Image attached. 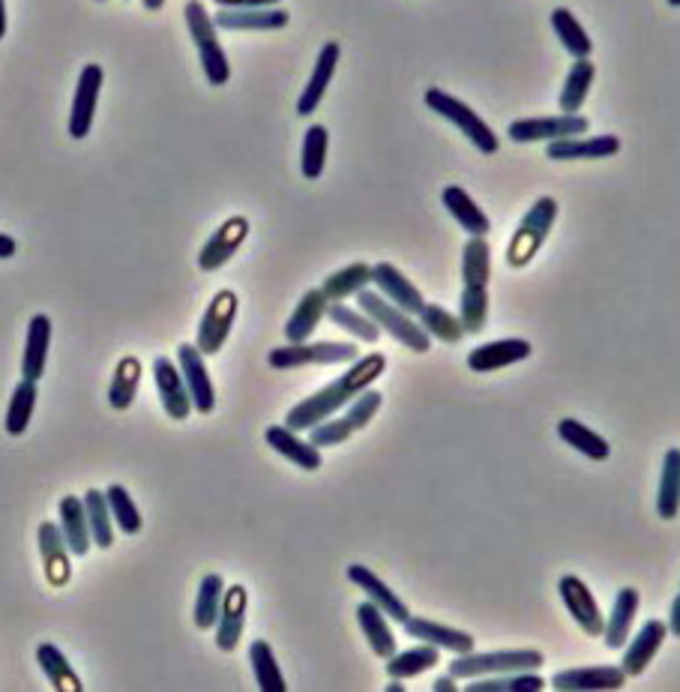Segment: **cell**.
Wrapping results in <instances>:
<instances>
[{
  "mask_svg": "<svg viewBox=\"0 0 680 692\" xmlns=\"http://www.w3.org/2000/svg\"><path fill=\"white\" fill-rule=\"evenodd\" d=\"M387 369V357L383 354H366L351 363V369L342 372L336 381H330L324 390L312 393L310 399L298 402L294 408L285 414V426L294 432H310L312 426L330 420L336 411L348 408L351 399H357L363 390H369V383L381 378V372Z\"/></svg>",
  "mask_w": 680,
  "mask_h": 692,
  "instance_id": "6da1fadb",
  "label": "cell"
},
{
  "mask_svg": "<svg viewBox=\"0 0 680 692\" xmlns=\"http://www.w3.org/2000/svg\"><path fill=\"white\" fill-rule=\"evenodd\" d=\"M489 279H492V252L486 237H470L462 249V297L458 322L465 334H480L489 322Z\"/></svg>",
  "mask_w": 680,
  "mask_h": 692,
  "instance_id": "7a4b0ae2",
  "label": "cell"
},
{
  "mask_svg": "<svg viewBox=\"0 0 680 692\" xmlns=\"http://www.w3.org/2000/svg\"><path fill=\"white\" fill-rule=\"evenodd\" d=\"M184 18L186 27H189V37H192L196 49H199L204 78H207L213 87L228 85V78H231V63L225 58L223 42H219V27L213 22V15L207 13L204 0H186Z\"/></svg>",
  "mask_w": 680,
  "mask_h": 692,
  "instance_id": "3957f363",
  "label": "cell"
},
{
  "mask_svg": "<svg viewBox=\"0 0 680 692\" xmlns=\"http://www.w3.org/2000/svg\"><path fill=\"white\" fill-rule=\"evenodd\" d=\"M557 213H561V207H557V201L552 196L537 198L531 207H528V213L521 216L519 228L509 237L507 264L513 270L528 267L533 255L543 249V243L549 240V235H552V228L557 223Z\"/></svg>",
  "mask_w": 680,
  "mask_h": 692,
  "instance_id": "277c9868",
  "label": "cell"
},
{
  "mask_svg": "<svg viewBox=\"0 0 680 692\" xmlns=\"http://www.w3.org/2000/svg\"><path fill=\"white\" fill-rule=\"evenodd\" d=\"M423 102H426V109H429V112H435L438 117H444L446 124L456 126L458 133L468 138L470 144L480 150V153H486V156L498 153L501 141H498L495 129L486 124L474 109H468L462 99H456L453 93H446V90H441V87H429V90L423 93Z\"/></svg>",
  "mask_w": 680,
  "mask_h": 692,
  "instance_id": "5b68a950",
  "label": "cell"
},
{
  "mask_svg": "<svg viewBox=\"0 0 680 692\" xmlns=\"http://www.w3.org/2000/svg\"><path fill=\"white\" fill-rule=\"evenodd\" d=\"M543 666V654L533 647H519V651H489V654H456L450 663V675L456 680L492 678V675H516V671H537Z\"/></svg>",
  "mask_w": 680,
  "mask_h": 692,
  "instance_id": "8992f818",
  "label": "cell"
},
{
  "mask_svg": "<svg viewBox=\"0 0 680 692\" xmlns=\"http://www.w3.org/2000/svg\"><path fill=\"white\" fill-rule=\"evenodd\" d=\"M357 310L366 312L372 322L381 327L383 334H390L396 342L411 348V351L426 354V351L432 348V336L423 330L420 322H414L408 312L393 306V303H390L383 294H378V291H369V288H366V291H360Z\"/></svg>",
  "mask_w": 680,
  "mask_h": 692,
  "instance_id": "52a82bcc",
  "label": "cell"
},
{
  "mask_svg": "<svg viewBox=\"0 0 680 692\" xmlns=\"http://www.w3.org/2000/svg\"><path fill=\"white\" fill-rule=\"evenodd\" d=\"M360 357L357 345L351 342H288L267 354L270 369H300V366H336L354 363Z\"/></svg>",
  "mask_w": 680,
  "mask_h": 692,
  "instance_id": "ba28073f",
  "label": "cell"
},
{
  "mask_svg": "<svg viewBox=\"0 0 680 692\" xmlns=\"http://www.w3.org/2000/svg\"><path fill=\"white\" fill-rule=\"evenodd\" d=\"M591 121L584 114H549V117H521L507 126L513 144H533V141H561V138L588 136Z\"/></svg>",
  "mask_w": 680,
  "mask_h": 692,
  "instance_id": "9c48e42d",
  "label": "cell"
},
{
  "mask_svg": "<svg viewBox=\"0 0 680 692\" xmlns=\"http://www.w3.org/2000/svg\"><path fill=\"white\" fill-rule=\"evenodd\" d=\"M237 318V294L235 291H219L213 297L211 306L204 312V318L199 324V336H196V348H199L204 357H213L219 354L231 336V327H235Z\"/></svg>",
  "mask_w": 680,
  "mask_h": 692,
  "instance_id": "30bf717a",
  "label": "cell"
},
{
  "mask_svg": "<svg viewBox=\"0 0 680 692\" xmlns=\"http://www.w3.org/2000/svg\"><path fill=\"white\" fill-rule=\"evenodd\" d=\"M102 93V66L100 63H87L78 85H75L73 97V112H70V138L85 141L93 129V117H97V105H100Z\"/></svg>",
  "mask_w": 680,
  "mask_h": 692,
  "instance_id": "8fae6325",
  "label": "cell"
},
{
  "mask_svg": "<svg viewBox=\"0 0 680 692\" xmlns=\"http://www.w3.org/2000/svg\"><path fill=\"white\" fill-rule=\"evenodd\" d=\"M153 381H156V390H160V402L165 414L172 420H186L189 411H196L192 405V395H189V387L184 381V372L180 366L168 357L153 360Z\"/></svg>",
  "mask_w": 680,
  "mask_h": 692,
  "instance_id": "7c38bea8",
  "label": "cell"
},
{
  "mask_svg": "<svg viewBox=\"0 0 680 692\" xmlns=\"http://www.w3.org/2000/svg\"><path fill=\"white\" fill-rule=\"evenodd\" d=\"M557 593H561L564 606H567V612L572 615V620L579 624L581 630L588 632V636H603V630H606V618H603V612L596 606L591 588H588L579 576H564V579L557 581Z\"/></svg>",
  "mask_w": 680,
  "mask_h": 692,
  "instance_id": "4fadbf2b",
  "label": "cell"
},
{
  "mask_svg": "<svg viewBox=\"0 0 680 692\" xmlns=\"http://www.w3.org/2000/svg\"><path fill=\"white\" fill-rule=\"evenodd\" d=\"M372 285L378 288V294L387 297L393 306L405 310L408 315H420L423 306H426L420 288L411 282L408 276L399 270L396 264H390V261L372 264Z\"/></svg>",
  "mask_w": 680,
  "mask_h": 692,
  "instance_id": "5bb4252c",
  "label": "cell"
},
{
  "mask_svg": "<svg viewBox=\"0 0 680 692\" xmlns=\"http://www.w3.org/2000/svg\"><path fill=\"white\" fill-rule=\"evenodd\" d=\"M177 366L184 372V381L189 387L196 411L199 414H213V408H216V390H213V378L211 372H207V363H204V354L196 348V342L177 348Z\"/></svg>",
  "mask_w": 680,
  "mask_h": 692,
  "instance_id": "9a60e30c",
  "label": "cell"
},
{
  "mask_svg": "<svg viewBox=\"0 0 680 692\" xmlns=\"http://www.w3.org/2000/svg\"><path fill=\"white\" fill-rule=\"evenodd\" d=\"M249 237V223L243 219V216H231L228 223H223L216 231H213V237L201 247L199 252V267L204 273H213V270H219V267H225L228 261L235 259L237 255V249L243 247V240Z\"/></svg>",
  "mask_w": 680,
  "mask_h": 692,
  "instance_id": "2e32d148",
  "label": "cell"
},
{
  "mask_svg": "<svg viewBox=\"0 0 680 692\" xmlns=\"http://www.w3.org/2000/svg\"><path fill=\"white\" fill-rule=\"evenodd\" d=\"M627 683V671L620 666H581L557 671L552 687L561 692H606L620 690Z\"/></svg>",
  "mask_w": 680,
  "mask_h": 692,
  "instance_id": "e0dca14e",
  "label": "cell"
},
{
  "mask_svg": "<svg viewBox=\"0 0 680 692\" xmlns=\"http://www.w3.org/2000/svg\"><path fill=\"white\" fill-rule=\"evenodd\" d=\"M620 153L618 136H572L561 141H549L545 156L552 162H579V160H606Z\"/></svg>",
  "mask_w": 680,
  "mask_h": 692,
  "instance_id": "ac0fdd59",
  "label": "cell"
},
{
  "mask_svg": "<svg viewBox=\"0 0 680 692\" xmlns=\"http://www.w3.org/2000/svg\"><path fill=\"white\" fill-rule=\"evenodd\" d=\"M339 58H342V49L339 42H324L322 51H318V61H315V70H312L310 81L303 87V93L298 99V114L300 117H312L322 105L327 87L333 81L336 66H339Z\"/></svg>",
  "mask_w": 680,
  "mask_h": 692,
  "instance_id": "d6986e66",
  "label": "cell"
},
{
  "mask_svg": "<svg viewBox=\"0 0 680 692\" xmlns=\"http://www.w3.org/2000/svg\"><path fill=\"white\" fill-rule=\"evenodd\" d=\"M668 624L663 620H647L642 630L635 632V639L630 644H624V659H620V668L627 671V678H639L647 671V666L654 663V656L659 654V647L666 642Z\"/></svg>",
  "mask_w": 680,
  "mask_h": 692,
  "instance_id": "ffe728a7",
  "label": "cell"
},
{
  "mask_svg": "<svg viewBox=\"0 0 680 692\" xmlns=\"http://www.w3.org/2000/svg\"><path fill=\"white\" fill-rule=\"evenodd\" d=\"M533 354V345L528 339L509 336V339H498V342H486V345L474 348L468 354L470 372H498L507 369L519 360H528Z\"/></svg>",
  "mask_w": 680,
  "mask_h": 692,
  "instance_id": "44dd1931",
  "label": "cell"
},
{
  "mask_svg": "<svg viewBox=\"0 0 680 692\" xmlns=\"http://www.w3.org/2000/svg\"><path fill=\"white\" fill-rule=\"evenodd\" d=\"M247 606L249 593L243 584H231L225 591L223 612L216 620V647L219 651H235L240 639H243V627H247Z\"/></svg>",
  "mask_w": 680,
  "mask_h": 692,
  "instance_id": "7402d4cb",
  "label": "cell"
},
{
  "mask_svg": "<svg viewBox=\"0 0 680 692\" xmlns=\"http://www.w3.org/2000/svg\"><path fill=\"white\" fill-rule=\"evenodd\" d=\"M39 555H42V567L51 588H63L73 576V569H70V545L63 540L61 525L54 521L39 525Z\"/></svg>",
  "mask_w": 680,
  "mask_h": 692,
  "instance_id": "603a6c76",
  "label": "cell"
},
{
  "mask_svg": "<svg viewBox=\"0 0 680 692\" xmlns=\"http://www.w3.org/2000/svg\"><path fill=\"white\" fill-rule=\"evenodd\" d=\"M348 579L354 581L360 591L366 593L372 603L381 608L383 615H387L390 620L405 624V620L411 618L405 600H399V593L390 591V588H387V584L381 581V576H375L369 567H363V564H351V567H348Z\"/></svg>",
  "mask_w": 680,
  "mask_h": 692,
  "instance_id": "cb8c5ba5",
  "label": "cell"
},
{
  "mask_svg": "<svg viewBox=\"0 0 680 692\" xmlns=\"http://www.w3.org/2000/svg\"><path fill=\"white\" fill-rule=\"evenodd\" d=\"M402 627H405V632H408L411 639H417V642H426V644H435V647H444V651H453V654H470V651L477 647L470 632L453 630V627L438 624V620L414 618V615H411V618L405 620Z\"/></svg>",
  "mask_w": 680,
  "mask_h": 692,
  "instance_id": "d4e9b609",
  "label": "cell"
},
{
  "mask_svg": "<svg viewBox=\"0 0 680 692\" xmlns=\"http://www.w3.org/2000/svg\"><path fill=\"white\" fill-rule=\"evenodd\" d=\"M330 300L324 297L322 288H312L300 297V303L291 312V318L285 324V339L288 342H310V336L318 330V324L327 318Z\"/></svg>",
  "mask_w": 680,
  "mask_h": 692,
  "instance_id": "484cf974",
  "label": "cell"
},
{
  "mask_svg": "<svg viewBox=\"0 0 680 692\" xmlns=\"http://www.w3.org/2000/svg\"><path fill=\"white\" fill-rule=\"evenodd\" d=\"M264 441L285 456L288 462H294L298 468L303 470H318L322 468V450L312 444V441H303L294 429H288V426H267V432H264Z\"/></svg>",
  "mask_w": 680,
  "mask_h": 692,
  "instance_id": "4316f807",
  "label": "cell"
},
{
  "mask_svg": "<svg viewBox=\"0 0 680 692\" xmlns=\"http://www.w3.org/2000/svg\"><path fill=\"white\" fill-rule=\"evenodd\" d=\"M441 201H444L446 213L468 231V237H489V231H492V219L486 216V211H482L480 204H477L462 186H444Z\"/></svg>",
  "mask_w": 680,
  "mask_h": 692,
  "instance_id": "83f0119b",
  "label": "cell"
},
{
  "mask_svg": "<svg viewBox=\"0 0 680 692\" xmlns=\"http://www.w3.org/2000/svg\"><path fill=\"white\" fill-rule=\"evenodd\" d=\"M219 30H282L291 22V15L282 7H264V10H219L213 15Z\"/></svg>",
  "mask_w": 680,
  "mask_h": 692,
  "instance_id": "f1b7e54d",
  "label": "cell"
},
{
  "mask_svg": "<svg viewBox=\"0 0 680 692\" xmlns=\"http://www.w3.org/2000/svg\"><path fill=\"white\" fill-rule=\"evenodd\" d=\"M51 348V318L49 315H34L27 324V342L22 354V378L37 381L46 375V360Z\"/></svg>",
  "mask_w": 680,
  "mask_h": 692,
  "instance_id": "f546056e",
  "label": "cell"
},
{
  "mask_svg": "<svg viewBox=\"0 0 680 692\" xmlns=\"http://www.w3.org/2000/svg\"><path fill=\"white\" fill-rule=\"evenodd\" d=\"M357 624L366 636V642H369L372 654L381 656V659H390L396 654V636L390 630V618L372 600L357 606Z\"/></svg>",
  "mask_w": 680,
  "mask_h": 692,
  "instance_id": "4dcf8cb0",
  "label": "cell"
},
{
  "mask_svg": "<svg viewBox=\"0 0 680 692\" xmlns=\"http://www.w3.org/2000/svg\"><path fill=\"white\" fill-rule=\"evenodd\" d=\"M61 519L63 531V540L70 545V552L73 555H87L90 552V545H93V537H90V525H87V513H85V501L81 498H73V494H66L61 501V513H58Z\"/></svg>",
  "mask_w": 680,
  "mask_h": 692,
  "instance_id": "1f68e13d",
  "label": "cell"
},
{
  "mask_svg": "<svg viewBox=\"0 0 680 692\" xmlns=\"http://www.w3.org/2000/svg\"><path fill=\"white\" fill-rule=\"evenodd\" d=\"M642 596L635 588H620L618 596H615V606H612V615L606 620V630H603V639H606V647H624L630 642L632 620L639 615V603Z\"/></svg>",
  "mask_w": 680,
  "mask_h": 692,
  "instance_id": "d6a6232c",
  "label": "cell"
},
{
  "mask_svg": "<svg viewBox=\"0 0 680 692\" xmlns=\"http://www.w3.org/2000/svg\"><path fill=\"white\" fill-rule=\"evenodd\" d=\"M596 66L591 63V58L584 61H576L569 66L567 78H564V87H561V97H557V105H561V114H581L584 102H588V93L594 87Z\"/></svg>",
  "mask_w": 680,
  "mask_h": 692,
  "instance_id": "836d02e7",
  "label": "cell"
},
{
  "mask_svg": "<svg viewBox=\"0 0 680 692\" xmlns=\"http://www.w3.org/2000/svg\"><path fill=\"white\" fill-rule=\"evenodd\" d=\"M369 285L372 264H366V261H354V264H348L342 270L330 273V276L324 279L322 291L330 303H345L348 297H357L360 291H366Z\"/></svg>",
  "mask_w": 680,
  "mask_h": 692,
  "instance_id": "e575fe53",
  "label": "cell"
},
{
  "mask_svg": "<svg viewBox=\"0 0 680 692\" xmlns=\"http://www.w3.org/2000/svg\"><path fill=\"white\" fill-rule=\"evenodd\" d=\"M656 513L659 519L671 521L680 513V450L671 446L663 458L659 492H656Z\"/></svg>",
  "mask_w": 680,
  "mask_h": 692,
  "instance_id": "d590c367",
  "label": "cell"
},
{
  "mask_svg": "<svg viewBox=\"0 0 680 692\" xmlns=\"http://www.w3.org/2000/svg\"><path fill=\"white\" fill-rule=\"evenodd\" d=\"M552 27H555V37L561 39V46L567 54H572L576 61H584V58H591V51H594V39L588 37V30L581 25L576 13H569L564 7H557L552 10Z\"/></svg>",
  "mask_w": 680,
  "mask_h": 692,
  "instance_id": "8d00e7d4",
  "label": "cell"
},
{
  "mask_svg": "<svg viewBox=\"0 0 680 692\" xmlns=\"http://www.w3.org/2000/svg\"><path fill=\"white\" fill-rule=\"evenodd\" d=\"M557 435H561V441H564V444H569L572 450H579L581 456L594 458V462H606V458L612 456V446H608L606 438H603V435H596L594 429H588L584 423L572 420V417L557 423Z\"/></svg>",
  "mask_w": 680,
  "mask_h": 692,
  "instance_id": "74e56055",
  "label": "cell"
},
{
  "mask_svg": "<svg viewBox=\"0 0 680 692\" xmlns=\"http://www.w3.org/2000/svg\"><path fill=\"white\" fill-rule=\"evenodd\" d=\"M441 663V647H435V644H426L423 642L420 647H408V651H402V654H393L387 659V675L390 678H399V680H408V678H417L423 671H429Z\"/></svg>",
  "mask_w": 680,
  "mask_h": 692,
  "instance_id": "f35d334b",
  "label": "cell"
},
{
  "mask_svg": "<svg viewBox=\"0 0 680 692\" xmlns=\"http://www.w3.org/2000/svg\"><path fill=\"white\" fill-rule=\"evenodd\" d=\"M37 663L46 671V678L54 690L61 692H81V680L70 666V659L61 654V647L51 642H42L37 647Z\"/></svg>",
  "mask_w": 680,
  "mask_h": 692,
  "instance_id": "ab89813d",
  "label": "cell"
},
{
  "mask_svg": "<svg viewBox=\"0 0 680 692\" xmlns=\"http://www.w3.org/2000/svg\"><path fill=\"white\" fill-rule=\"evenodd\" d=\"M327 318H330L336 327H342L345 334L357 336L360 342H366V345H375V342L381 339V327L372 322L366 312L354 310V306H348V303H330V306H327Z\"/></svg>",
  "mask_w": 680,
  "mask_h": 692,
  "instance_id": "60d3db41",
  "label": "cell"
},
{
  "mask_svg": "<svg viewBox=\"0 0 680 692\" xmlns=\"http://www.w3.org/2000/svg\"><path fill=\"white\" fill-rule=\"evenodd\" d=\"M81 501H85L87 525H90L93 545L109 549V545L114 543V519L112 509H109V498H105V492H100V489H90Z\"/></svg>",
  "mask_w": 680,
  "mask_h": 692,
  "instance_id": "b9f144b4",
  "label": "cell"
},
{
  "mask_svg": "<svg viewBox=\"0 0 680 692\" xmlns=\"http://www.w3.org/2000/svg\"><path fill=\"white\" fill-rule=\"evenodd\" d=\"M225 600V581L223 576H204L199 584V596H196V627L199 630H213L216 620H219V612H223Z\"/></svg>",
  "mask_w": 680,
  "mask_h": 692,
  "instance_id": "7bdbcfd3",
  "label": "cell"
},
{
  "mask_svg": "<svg viewBox=\"0 0 680 692\" xmlns=\"http://www.w3.org/2000/svg\"><path fill=\"white\" fill-rule=\"evenodd\" d=\"M138 383H141V363L136 357H124L114 369L112 387H109V405L114 411L133 408L138 395Z\"/></svg>",
  "mask_w": 680,
  "mask_h": 692,
  "instance_id": "ee69618b",
  "label": "cell"
},
{
  "mask_svg": "<svg viewBox=\"0 0 680 692\" xmlns=\"http://www.w3.org/2000/svg\"><path fill=\"white\" fill-rule=\"evenodd\" d=\"M249 663H252V671H255V683H259L261 692H285V678L279 671V663L273 656V647L264 639H255L249 644Z\"/></svg>",
  "mask_w": 680,
  "mask_h": 692,
  "instance_id": "f6af8a7d",
  "label": "cell"
},
{
  "mask_svg": "<svg viewBox=\"0 0 680 692\" xmlns=\"http://www.w3.org/2000/svg\"><path fill=\"white\" fill-rule=\"evenodd\" d=\"M327 150H330V133L327 126L312 124L303 136V153H300V172L306 180H318L327 165Z\"/></svg>",
  "mask_w": 680,
  "mask_h": 692,
  "instance_id": "bcb514c9",
  "label": "cell"
},
{
  "mask_svg": "<svg viewBox=\"0 0 680 692\" xmlns=\"http://www.w3.org/2000/svg\"><path fill=\"white\" fill-rule=\"evenodd\" d=\"M37 381H27L22 378V383L15 387L13 399H10V408H7V432L18 438L22 432H27L30 426V417H34V408H37Z\"/></svg>",
  "mask_w": 680,
  "mask_h": 692,
  "instance_id": "7dc6e473",
  "label": "cell"
},
{
  "mask_svg": "<svg viewBox=\"0 0 680 692\" xmlns=\"http://www.w3.org/2000/svg\"><path fill=\"white\" fill-rule=\"evenodd\" d=\"M417 318H420V327L426 334L432 336V339H441L446 345H456L458 339L465 336V327L458 322V315L446 312L444 306H438V303H426Z\"/></svg>",
  "mask_w": 680,
  "mask_h": 692,
  "instance_id": "c3c4849f",
  "label": "cell"
},
{
  "mask_svg": "<svg viewBox=\"0 0 680 692\" xmlns=\"http://www.w3.org/2000/svg\"><path fill=\"white\" fill-rule=\"evenodd\" d=\"M545 680L537 671H516V675H492V678L468 680V692H540Z\"/></svg>",
  "mask_w": 680,
  "mask_h": 692,
  "instance_id": "681fc988",
  "label": "cell"
},
{
  "mask_svg": "<svg viewBox=\"0 0 680 692\" xmlns=\"http://www.w3.org/2000/svg\"><path fill=\"white\" fill-rule=\"evenodd\" d=\"M105 498H109V509H112L114 525L124 533H138L141 531V513H138L133 494L126 492L124 486H109L105 489Z\"/></svg>",
  "mask_w": 680,
  "mask_h": 692,
  "instance_id": "f907efd6",
  "label": "cell"
},
{
  "mask_svg": "<svg viewBox=\"0 0 680 692\" xmlns=\"http://www.w3.org/2000/svg\"><path fill=\"white\" fill-rule=\"evenodd\" d=\"M383 405V395L378 390H363L357 399H351L348 402V411H345V420L354 426V429H363V426H369L375 420V414L381 411Z\"/></svg>",
  "mask_w": 680,
  "mask_h": 692,
  "instance_id": "816d5d0a",
  "label": "cell"
},
{
  "mask_svg": "<svg viewBox=\"0 0 680 692\" xmlns=\"http://www.w3.org/2000/svg\"><path fill=\"white\" fill-rule=\"evenodd\" d=\"M354 432H357V429H354V426H351V423H348L345 417H339V420H333V417H330V420H324V423H318V426H312V429H310V441L315 446H318V450H327V446L345 444L348 438H351Z\"/></svg>",
  "mask_w": 680,
  "mask_h": 692,
  "instance_id": "f5cc1de1",
  "label": "cell"
},
{
  "mask_svg": "<svg viewBox=\"0 0 680 692\" xmlns=\"http://www.w3.org/2000/svg\"><path fill=\"white\" fill-rule=\"evenodd\" d=\"M219 10H264V7H279V0H213Z\"/></svg>",
  "mask_w": 680,
  "mask_h": 692,
  "instance_id": "db71d44e",
  "label": "cell"
},
{
  "mask_svg": "<svg viewBox=\"0 0 680 692\" xmlns=\"http://www.w3.org/2000/svg\"><path fill=\"white\" fill-rule=\"evenodd\" d=\"M668 632L680 639V593H678V600L671 603V615H668Z\"/></svg>",
  "mask_w": 680,
  "mask_h": 692,
  "instance_id": "11a10c76",
  "label": "cell"
},
{
  "mask_svg": "<svg viewBox=\"0 0 680 692\" xmlns=\"http://www.w3.org/2000/svg\"><path fill=\"white\" fill-rule=\"evenodd\" d=\"M15 240L10 235H0V259H13Z\"/></svg>",
  "mask_w": 680,
  "mask_h": 692,
  "instance_id": "9f6ffc18",
  "label": "cell"
},
{
  "mask_svg": "<svg viewBox=\"0 0 680 692\" xmlns=\"http://www.w3.org/2000/svg\"><path fill=\"white\" fill-rule=\"evenodd\" d=\"M435 692H456V678L446 675V678L435 680Z\"/></svg>",
  "mask_w": 680,
  "mask_h": 692,
  "instance_id": "6f0895ef",
  "label": "cell"
},
{
  "mask_svg": "<svg viewBox=\"0 0 680 692\" xmlns=\"http://www.w3.org/2000/svg\"><path fill=\"white\" fill-rule=\"evenodd\" d=\"M7 37V0H0V39Z\"/></svg>",
  "mask_w": 680,
  "mask_h": 692,
  "instance_id": "680465c9",
  "label": "cell"
},
{
  "mask_svg": "<svg viewBox=\"0 0 680 692\" xmlns=\"http://www.w3.org/2000/svg\"><path fill=\"white\" fill-rule=\"evenodd\" d=\"M141 3L148 7L150 13H156V10H162V7H165V0H141Z\"/></svg>",
  "mask_w": 680,
  "mask_h": 692,
  "instance_id": "91938a15",
  "label": "cell"
},
{
  "mask_svg": "<svg viewBox=\"0 0 680 692\" xmlns=\"http://www.w3.org/2000/svg\"><path fill=\"white\" fill-rule=\"evenodd\" d=\"M402 690H405V683H402L399 678L390 680V687H387V692H402Z\"/></svg>",
  "mask_w": 680,
  "mask_h": 692,
  "instance_id": "94428289",
  "label": "cell"
},
{
  "mask_svg": "<svg viewBox=\"0 0 680 692\" xmlns=\"http://www.w3.org/2000/svg\"><path fill=\"white\" fill-rule=\"evenodd\" d=\"M668 7H675V10H680V0H668Z\"/></svg>",
  "mask_w": 680,
  "mask_h": 692,
  "instance_id": "6125c7cd",
  "label": "cell"
},
{
  "mask_svg": "<svg viewBox=\"0 0 680 692\" xmlns=\"http://www.w3.org/2000/svg\"><path fill=\"white\" fill-rule=\"evenodd\" d=\"M100 3H105V0H100Z\"/></svg>",
  "mask_w": 680,
  "mask_h": 692,
  "instance_id": "be15d7a7",
  "label": "cell"
}]
</instances>
